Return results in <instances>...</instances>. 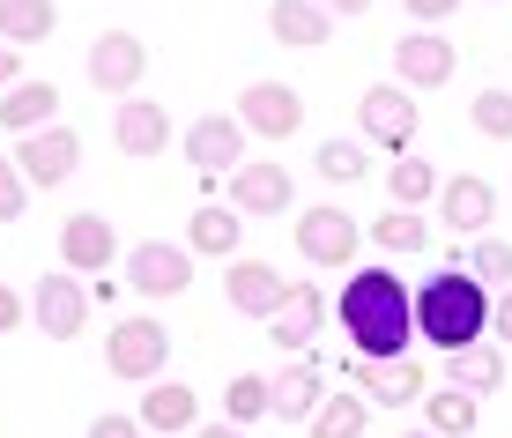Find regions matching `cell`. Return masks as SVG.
<instances>
[{
  "mask_svg": "<svg viewBox=\"0 0 512 438\" xmlns=\"http://www.w3.org/2000/svg\"><path fill=\"white\" fill-rule=\"evenodd\" d=\"M334 320L357 357H409V335H416V290L401 283L386 260L372 268H349L342 297H334Z\"/></svg>",
  "mask_w": 512,
  "mask_h": 438,
  "instance_id": "1",
  "label": "cell"
},
{
  "mask_svg": "<svg viewBox=\"0 0 512 438\" xmlns=\"http://www.w3.org/2000/svg\"><path fill=\"white\" fill-rule=\"evenodd\" d=\"M416 335L431 342L438 357L490 335V283L468 268V260H446L438 275H423V283H416Z\"/></svg>",
  "mask_w": 512,
  "mask_h": 438,
  "instance_id": "2",
  "label": "cell"
},
{
  "mask_svg": "<svg viewBox=\"0 0 512 438\" xmlns=\"http://www.w3.org/2000/svg\"><path fill=\"white\" fill-rule=\"evenodd\" d=\"M164 364H171V327L156 320V312L112 320V335H104V372H112V379L149 387V379H164Z\"/></svg>",
  "mask_w": 512,
  "mask_h": 438,
  "instance_id": "3",
  "label": "cell"
},
{
  "mask_svg": "<svg viewBox=\"0 0 512 438\" xmlns=\"http://www.w3.org/2000/svg\"><path fill=\"white\" fill-rule=\"evenodd\" d=\"M357 134L372 149H409L416 134H423V112H416V90L409 82H372V90L357 97Z\"/></svg>",
  "mask_w": 512,
  "mask_h": 438,
  "instance_id": "4",
  "label": "cell"
},
{
  "mask_svg": "<svg viewBox=\"0 0 512 438\" xmlns=\"http://www.w3.org/2000/svg\"><path fill=\"white\" fill-rule=\"evenodd\" d=\"M193 245H171V238H141L127 245V290L134 297H186L193 290Z\"/></svg>",
  "mask_w": 512,
  "mask_h": 438,
  "instance_id": "5",
  "label": "cell"
},
{
  "mask_svg": "<svg viewBox=\"0 0 512 438\" xmlns=\"http://www.w3.org/2000/svg\"><path fill=\"white\" fill-rule=\"evenodd\" d=\"M357 245H364V223L349 216V208L312 201L305 216H297V253H305L312 268H349V260H357Z\"/></svg>",
  "mask_w": 512,
  "mask_h": 438,
  "instance_id": "6",
  "label": "cell"
},
{
  "mask_svg": "<svg viewBox=\"0 0 512 438\" xmlns=\"http://www.w3.org/2000/svg\"><path fill=\"white\" fill-rule=\"evenodd\" d=\"M30 320H38L45 342H75L82 327H90V283H82L75 268H45L38 297H30Z\"/></svg>",
  "mask_w": 512,
  "mask_h": 438,
  "instance_id": "7",
  "label": "cell"
},
{
  "mask_svg": "<svg viewBox=\"0 0 512 438\" xmlns=\"http://www.w3.org/2000/svg\"><path fill=\"white\" fill-rule=\"evenodd\" d=\"M349 387L372 401V409H416L431 394V372L416 357H357L349 364Z\"/></svg>",
  "mask_w": 512,
  "mask_h": 438,
  "instance_id": "8",
  "label": "cell"
},
{
  "mask_svg": "<svg viewBox=\"0 0 512 438\" xmlns=\"http://www.w3.org/2000/svg\"><path fill=\"white\" fill-rule=\"evenodd\" d=\"M394 75L409 82V90H446V82L461 75V52H453V38H438L431 23H416V30L394 38Z\"/></svg>",
  "mask_w": 512,
  "mask_h": 438,
  "instance_id": "9",
  "label": "cell"
},
{
  "mask_svg": "<svg viewBox=\"0 0 512 438\" xmlns=\"http://www.w3.org/2000/svg\"><path fill=\"white\" fill-rule=\"evenodd\" d=\"M238 119L253 142H290L297 127H305V97L290 90V82H245L238 90Z\"/></svg>",
  "mask_w": 512,
  "mask_h": 438,
  "instance_id": "10",
  "label": "cell"
},
{
  "mask_svg": "<svg viewBox=\"0 0 512 438\" xmlns=\"http://www.w3.org/2000/svg\"><path fill=\"white\" fill-rule=\"evenodd\" d=\"M245 119H231V112H208V119H193L186 127V164L201 171V179H231V171L245 164Z\"/></svg>",
  "mask_w": 512,
  "mask_h": 438,
  "instance_id": "11",
  "label": "cell"
},
{
  "mask_svg": "<svg viewBox=\"0 0 512 438\" xmlns=\"http://www.w3.org/2000/svg\"><path fill=\"white\" fill-rule=\"evenodd\" d=\"M15 164H23V179L30 186H67L75 179V164H82V134L75 127H38V134H15Z\"/></svg>",
  "mask_w": 512,
  "mask_h": 438,
  "instance_id": "12",
  "label": "cell"
},
{
  "mask_svg": "<svg viewBox=\"0 0 512 438\" xmlns=\"http://www.w3.org/2000/svg\"><path fill=\"white\" fill-rule=\"evenodd\" d=\"M149 75V45L134 38V30H104L90 45V90L104 97H134V82Z\"/></svg>",
  "mask_w": 512,
  "mask_h": 438,
  "instance_id": "13",
  "label": "cell"
},
{
  "mask_svg": "<svg viewBox=\"0 0 512 438\" xmlns=\"http://www.w3.org/2000/svg\"><path fill=\"white\" fill-rule=\"evenodd\" d=\"M290 194H297V179L282 164H268V156H245L231 171V208L238 216H290Z\"/></svg>",
  "mask_w": 512,
  "mask_h": 438,
  "instance_id": "14",
  "label": "cell"
},
{
  "mask_svg": "<svg viewBox=\"0 0 512 438\" xmlns=\"http://www.w3.org/2000/svg\"><path fill=\"white\" fill-rule=\"evenodd\" d=\"M223 297H231V312L275 320V312H282V297H290V275L268 268V260H223Z\"/></svg>",
  "mask_w": 512,
  "mask_h": 438,
  "instance_id": "15",
  "label": "cell"
},
{
  "mask_svg": "<svg viewBox=\"0 0 512 438\" xmlns=\"http://www.w3.org/2000/svg\"><path fill=\"white\" fill-rule=\"evenodd\" d=\"M490 216H498V186L475 179V171H461V179L438 186V223H446L453 238H483Z\"/></svg>",
  "mask_w": 512,
  "mask_h": 438,
  "instance_id": "16",
  "label": "cell"
},
{
  "mask_svg": "<svg viewBox=\"0 0 512 438\" xmlns=\"http://www.w3.org/2000/svg\"><path fill=\"white\" fill-rule=\"evenodd\" d=\"M112 253H119L112 216H97V208L67 216V231H60V268H75V275H104V268H112Z\"/></svg>",
  "mask_w": 512,
  "mask_h": 438,
  "instance_id": "17",
  "label": "cell"
},
{
  "mask_svg": "<svg viewBox=\"0 0 512 438\" xmlns=\"http://www.w3.org/2000/svg\"><path fill=\"white\" fill-rule=\"evenodd\" d=\"M327 290L320 283H290V297H282V312L268 320V335H275V349H290V357H305L312 349V335H320V320H327Z\"/></svg>",
  "mask_w": 512,
  "mask_h": 438,
  "instance_id": "18",
  "label": "cell"
},
{
  "mask_svg": "<svg viewBox=\"0 0 512 438\" xmlns=\"http://www.w3.org/2000/svg\"><path fill=\"white\" fill-rule=\"evenodd\" d=\"M268 38L290 52H312L334 38V8L327 0H268Z\"/></svg>",
  "mask_w": 512,
  "mask_h": 438,
  "instance_id": "19",
  "label": "cell"
},
{
  "mask_svg": "<svg viewBox=\"0 0 512 438\" xmlns=\"http://www.w3.org/2000/svg\"><path fill=\"white\" fill-rule=\"evenodd\" d=\"M141 424L149 431H164V438H179V431H193L201 424V394L186 387V379H149V387H141Z\"/></svg>",
  "mask_w": 512,
  "mask_h": 438,
  "instance_id": "20",
  "label": "cell"
},
{
  "mask_svg": "<svg viewBox=\"0 0 512 438\" xmlns=\"http://www.w3.org/2000/svg\"><path fill=\"white\" fill-rule=\"evenodd\" d=\"M112 142L127 156H164L171 149V112H164V104H149V97H127L112 112Z\"/></svg>",
  "mask_w": 512,
  "mask_h": 438,
  "instance_id": "21",
  "label": "cell"
},
{
  "mask_svg": "<svg viewBox=\"0 0 512 438\" xmlns=\"http://www.w3.org/2000/svg\"><path fill=\"white\" fill-rule=\"evenodd\" d=\"M186 245H193V253L231 260V253H245V216L231 201H201V208H193V223H186Z\"/></svg>",
  "mask_w": 512,
  "mask_h": 438,
  "instance_id": "22",
  "label": "cell"
},
{
  "mask_svg": "<svg viewBox=\"0 0 512 438\" xmlns=\"http://www.w3.org/2000/svg\"><path fill=\"white\" fill-rule=\"evenodd\" d=\"M320 401H327V372L312 364V349H305V357L275 379V416H282V424H312V409H320Z\"/></svg>",
  "mask_w": 512,
  "mask_h": 438,
  "instance_id": "23",
  "label": "cell"
},
{
  "mask_svg": "<svg viewBox=\"0 0 512 438\" xmlns=\"http://www.w3.org/2000/svg\"><path fill=\"white\" fill-rule=\"evenodd\" d=\"M446 379L453 387H468V394H498L505 387V357H498V342H461V349H446Z\"/></svg>",
  "mask_w": 512,
  "mask_h": 438,
  "instance_id": "24",
  "label": "cell"
},
{
  "mask_svg": "<svg viewBox=\"0 0 512 438\" xmlns=\"http://www.w3.org/2000/svg\"><path fill=\"white\" fill-rule=\"evenodd\" d=\"M52 119H60V90H52V82H15V90L0 97V127L8 134H38Z\"/></svg>",
  "mask_w": 512,
  "mask_h": 438,
  "instance_id": "25",
  "label": "cell"
},
{
  "mask_svg": "<svg viewBox=\"0 0 512 438\" xmlns=\"http://www.w3.org/2000/svg\"><path fill=\"white\" fill-rule=\"evenodd\" d=\"M475 409H483V394L453 387V379H446V387H431V394H423V424H431L438 438H468V431H475Z\"/></svg>",
  "mask_w": 512,
  "mask_h": 438,
  "instance_id": "26",
  "label": "cell"
},
{
  "mask_svg": "<svg viewBox=\"0 0 512 438\" xmlns=\"http://www.w3.org/2000/svg\"><path fill=\"white\" fill-rule=\"evenodd\" d=\"M364 431H372V401L349 387V394H327L320 409H312V431L305 438H364Z\"/></svg>",
  "mask_w": 512,
  "mask_h": 438,
  "instance_id": "27",
  "label": "cell"
},
{
  "mask_svg": "<svg viewBox=\"0 0 512 438\" xmlns=\"http://www.w3.org/2000/svg\"><path fill=\"white\" fill-rule=\"evenodd\" d=\"M60 30V0H0V38L8 45H38Z\"/></svg>",
  "mask_w": 512,
  "mask_h": 438,
  "instance_id": "28",
  "label": "cell"
},
{
  "mask_svg": "<svg viewBox=\"0 0 512 438\" xmlns=\"http://www.w3.org/2000/svg\"><path fill=\"white\" fill-rule=\"evenodd\" d=\"M379 245V253H401V260H416V253H431V223L416 216V208H386V216L364 231Z\"/></svg>",
  "mask_w": 512,
  "mask_h": 438,
  "instance_id": "29",
  "label": "cell"
},
{
  "mask_svg": "<svg viewBox=\"0 0 512 438\" xmlns=\"http://www.w3.org/2000/svg\"><path fill=\"white\" fill-rule=\"evenodd\" d=\"M223 416L231 424H268L275 416V379H260V372H231V387H223Z\"/></svg>",
  "mask_w": 512,
  "mask_h": 438,
  "instance_id": "30",
  "label": "cell"
},
{
  "mask_svg": "<svg viewBox=\"0 0 512 438\" xmlns=\"http://www.w3.org/2000/svg\"><path fill=\"white\" fill-rule=\"evenodd\" d=\"M386 194H394V208H423V201L438 194V171L423 164L416 149H401V156H394V171H386Z\"/></svg>",
  "mask_w": 512,
  "mask_h": 438,
  "instance_id": "31",
  "label": "cell"
},
{
  "mask_svg": "<svg viewBox=\"0 0 512 438\" xmlns=\"http://www.w3.org/2000/svg\"><path fill=\"white\" fill-rule=\"evenodd\" d=\"M312 164H320L327 186H357L364 171H372V149H364V142H320V156H312Z\"/></svg>",
  "mask_w": 512,
  "mask_h": 438,
  "instance_id": "32",
  "label": "cell"
},
{
  "mask_svg": "<svg viewBox=\"0 0 512 438\" xmlns=\"http://www.w3.org/2000/svg\"><path fill=\"white\" fill-rule=\"evenodd\" d=\"M468 119H475V134H483V142H512V90H475Z\"/></svg>",
  "mask_w": 512,
  "mask_h": 438,
  "instance_id": "33",
  "label": "cell"
},
{
  "mask_svg": "<svg viewBox=\"0 0 512 438\" xmlns=\"http://www.w3.org/2000/svg\"><path fill=\"white\" fill-rule=\"evenodd\" d=\"M468 268H475V275H483V283H490V290H505V283H512V245L483 231V238H475V245H468Z\"/></svg>",
  "mask_w": 512,
  "mask_h": 438,
  "instance_id": "34",
  "label": "cell"
},
{
  "mask_svg": "<svg viewBox=\"0 0 512 438\" xmlns=\"http://www.w3.org/2000/svg\"><path fill=\"white\" fill-rule=\"evenodd\" d=\"M23 208H30V179L15 156H0V223H23Z\"/></svg>",
  "mask_w": 512,
  "mask_h": 438,
  "instance_id": "35",
  "label": "cell"
},
{
  "mask_svg": "<svg viewBox=\"0 0 512 438\" xmlns=\"http://www.w3.org/2000/svg\"><path fill=\"white\" fill-rule=\"evenodd\" d=\"M490 342H512V283L490 290Z\"/></svg>",
  "mask_w": 512,
  "mask_h": 438,
  "instance_id": "36",
  "label": "cell"
},
{
  "mask_svg": "<svg viewBox=\"0 0 512 438\" xmlns=\"http://www.w3.org/2000/svg\"><path fill=\"white\" fill-rule=\"evenodd\" d=\"M401 8H409L416 23H431V30H438L446 15H461V0H401Z\"/></svg>",
  "mask_w": 512,
  "mask_h": 438,
  "instance_id": "37",
  "label": "cell"
},
{
  "mask_svg": "<svg viewBox=\"0 0 512 438\" xmlns=\"http://www.w3.org/2000/svg\"><path fill=\"white\" fill-rule=\"evenodd\" d=\"M149 424H141V416H97L90 424V438H141Z\"/></svg>",
  "mask_w": 512,
  "mask_h": 438,
  "instance_id": "38",
  "label": "cell"
},
{
  "mask_svg": "<svg viewBox=\"0 0 512 438\" xmlns=\"http://www.w3.org/2000/svg\"><path fill=\"white\" fill-rule=\"evenodd\" d=\"M23 320H30V305H23V297H15L8 283H0V335H15Z\"/></svg>",
  "mask_w": 512,
  "mask_h": 438,
  "instance_id": "39",
  "label": "cell"
},
{
  "mask_svg": "<svg viewBox=\"0 0 512 438\" xmlns=\"http://www.w3.org/2000/svg\"><path fill=\"white\" fill-rule=\"evenodd\" d=\"M15 82H23V60H15V45H8V38H0V97H8V90H15Z\"/></svg>",
  "mask_w": 512,
  "mask_h": 438,
  "instance_id": "40",
  "label": "cell"
},
{
  "mask_svg": "<svg viewBox=\"0 0 512 438\" xmlns=\"http://www.w3.org/2000/svg\"><path fill=\"white\" fill-rule=\"evenodd\" d=\"M193 438H245V424H231V416L223 424H193Z\"/></svg>",
  "mask_w": 512,
  "mask_h": 438,
  "instance_id": "41",
  "label": "cell"
},
{
  "mask_svg": "<svg viewBox=\"0 0 512 438\" xmlns=\"http://www.w3.org/2000/svg\"><path fill=\"white\" fill-rule=\"evenodd\" d=\"M327 8H334V15H364L372 0H327Z\"/></svg>",
  "mask_w": 512,
  "mask_h": 438,
  "instance_id": "42",
  "label": "cell"
},
{
  "mask_svg": "<svg viewBox=\"0 0 512 438\" xmlns=\"http://www.w3.org/2000/svg\"><path fill=\"white\" fill-rule=\"evenodd\" d=\"M401 438H438V431H431V424H423V431H401Z\"/></svg>",
  "mask_w": 512,
  "mask_h": 438,
  "instance_id": "43",
  "label": "cell"
}]
</instances>
